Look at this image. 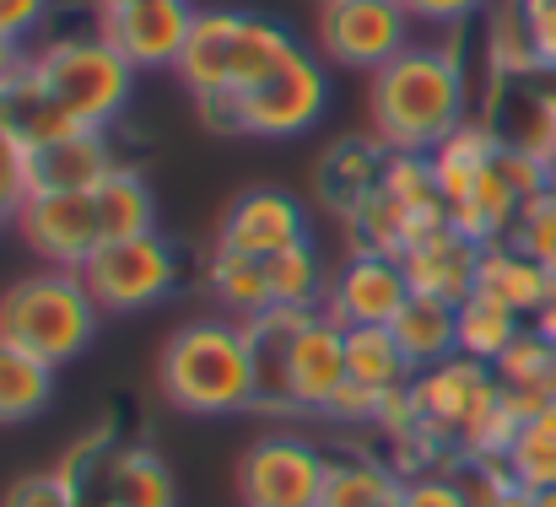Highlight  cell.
Masks as SVG:
<instances>
[{"instance_id":"6da1fadb","label":"cell","mask_w":556,"mask_h":507,"mask_svg":"<svg viewBox=\"0 0 556 507\" xmlns=\"http://www.w3.org/2000/svg\"><path fill=\"white\" fill-rule=\"evenodd\" d=\"M470 119V76L459 49L410 43L368 81V125L372 141L389 152H432Z\"/></svg>"},{"instance_id":"7a4b0ae2","label":"cell","mask_w":556,"mask_h":507,"mask_svg":"<svg viewBox=\"0 0 556 507\" xmlns=\"http://www.w3.org/2000/svg\"><path fill=\"white\" fill-rule=\"evenodd\" d=\"M410 405H416V432L432 438L448 459L459 454L503 459L519 432V416L503 400L497 367L476 356H448V362L421 367L410 378Z\"/></svg>"},{"instance_id":"3957f363","label":"cell","mask_w":556,"mask_h":507,"mask_svg":"<svg viewBox=\"0 0 556 507\" xmlns=\"http://www.w3.org/2000/svg\"><path fill=\"white\" fill-rule=\"evenodd\" d=\"M163 400L185 416H232L254 405V356L243 319H194L163 345Z\"/></svg>"},{"instance_id":"277c9868","label":"cell","mask_w":556,"mask_h":507,"mask_svg":"<svg viewBox=\"0 0 556 507\" xmlns=\"http://www.w3.org/2000/svg\"><path fill=\"white\" fill-rule=\"evenodd\" d=\"M98 319H103V308L92 303L81 270L43 265L0 292V335L43 356L49 367H65L71 356H81L87 340L98 335Z\"/></svg>"},{"instance_id":"5b68a950","label":"cell","mask_w":556,"mask_h":507,"mask_svg":"<svg viewBox=\"0 0 556 507\" xmlns=\"http://www.w3.org/2000/svg\"><path fill=\"white\" fill-rule=\"evenodd\" d=\"M33 76L43 81V92L81 119L87 130H109L136 92V65L92 27V33H71V38H49L43 49L27 54Z\"/></svg>"},{"instance_id":"8992f818","label":"cell","mask_w":556,"mask_h":507,"mask_svg":"<svg viewBox=\"0 0 556 507\" xmlns=\"http://www.w3.org/2000/svg\"><path fill=\"white\" fill-rule=\"evenodd\" d=\"M205 114L211 130L222 136H260V141H287L319 125V114L330 109V71L298 49L270 81L238 92V98H205L194 103Z\"/></svg>"},{"instance_id":"52a82bcc","label":"cell","mask_w":556,"mask_h":507,"mask_svg":"<svg viewBox=\"0 0 556 507\" xmlns=\"http://www.w3.org/2000/svg\"><path fill=\"white\" fill-rule=\"evenodd\" d=\"M416 43L405 0H319V54L341 71L378 76Z\"/></svg>"},{"instance_id":"ba28073f","label":"cell","mask_w":556,"mask_h":507,"mask_svg":"<svg viewBox=\"0 0 556 507\" xmlns=\"http://www.w3.org/2000/svg\"><path fill=\"white\" fill-rule=\"evenodd\" d=\"M81 281L103 314H141L179 287V249L157 232L125 238V243H98V254L81 265Z\"/></svg>"},{"instance_id":"9c48e42d","label":"cell","mask_w":556,"mask_h":507,"mask_svg":"<svg viewBox=\"0 0 556 507\" xmlns=\"http://www.w3.org/2000/svg\"><path fill=\"white\" fill-rule=\"evenodd\" d=\"M325 476L330 459L308 438L270 432L238 459V497L243 507H319Z\"/></svg>"},{"instance_id":"30bf717a","label":"cell","mask_w":556,"mask_h":507,"mask_svg":"<svg viewBox=\"0 0 556 507\" xmlns=\"http://www.w3.org/2000/svg\"><path fill=\"white\" fill-rule=\"evenodd\" d=\"M410 297V276L394 254H372V249H352L330 281H325V303L319 314H330L341 330H363V325H394V314Z\"/></svg>"},{"instance_id":"8fae6325","label":"cell","mask_w":556,"mask_h":507,"mask_svg":"<svg viewBox=\"0 0 556 507\" xmlns=\"http://www.w3.org/2000/svg\"><path fill=\"white\" fill-rule=\"evenodd\" d=\"M194 5L189 0H141V5H103L98 33L136 65V71H174L185 54Z\"/></svg>"},{"instance_id":"7c38bea8","label":"cell","mask_w":556,"mask_h":507,"mask_svg":"<svg viewBox=\"0 0 556 507\" xmlns=\"http://www.w3.org/2000/svg\"><path fill=\"white\" fill-rule=\"evenodd\" d=\"M16 227H22L27 249L54 270H81L103 243L92 194H27L16 211Z\"/></svg>"},{"instance_id":"4fadbf2b","label":"cell","mask_w":556,"mask_h":507,"mask_svg":"<svg viewBox=\"0 0 556 507\" xmlns=\"http://www.w3.org/2000/svg\"><path fill=\"white\" fill-rule=\"evenodd\" d=\"M216 243L238 254H281L292 243H308V211L287 189H249L227 205Z\"/></svg>"},{"instance_id":"5bb4252c","label":"cell","mask_w":556,"mask_h":507,"mask_svg":"<svg viewBox=\"0 0 556 507\" xmlns=\"http://www.w3.org/2000/svg\"><path fill=\"white\" fill-rule=\"evenodd\" d=\"M308 314L319 308H265L243 319L249 330V356H254V405L276 416H298L292 405V340L303 335Z\"/></svg>"},{"instance_id":"9a60e30c","label":"cell","mask_w":556,"mask_h":507,"mask_svg":"<svg viewBox=\"0 0 556 507\" xmlns=\"http://www.w3.org/2000/svg\"><path fill=\"white\" fill-rule=\"evenodd\" d=\"M346 389V330L330 314H308L303 335L292 340V405L298 416H325Z\"/></svg>"},{"instance_id":"2e32d148","label":"cell","mask_w":556,"mask_h":507,"mask_svg":"<svg viewBox=\"0 0 556 507\" xmlns=\"http://www.w3.org/2000/svg\"><path fill=\"white\" fill-rule=\"evenodd\" d=\"M119 168L109 152V130H76L54 147L27 152V178L33 194H92L109 173Z\"/></svg>"},{"instance_id":"e0dca14e","label":"cell","mask_w":556,"mask_h":507,"mask_svg":"<svg viewBox=\"0 0 556 507\" xmlns=\"http://www.w3.org/2000/svg\"><path fill=\"white\" fill-rule=\"evenodd\" d=\"M400 265L410 276V292H427V297H443V303H465L476 292L481 243L465 238L459 227H443V232L421 238L416 249H405Z\"/></svg>"},{"instance_id":"ac0fdd59","label":"cell","mask_w":556,"mask_h":507,"mask_svg":"<svg viewBox=\"0 0 556 507\" xmlns=\"http://www.w3.org/2000/svg\"><path fill=\"white\" fill-rule=\"evenodd\" d=\"M292 54H298V38H292L287 22L260 16V11H238L232 16V54H227V92L222 98H238V92L270 81Z\"/></svg>"},{"instance_id":"d6986e66","label":"cell","mask_w":556,"mask_h":507,"mask_svg":"<svg viewBox=\"0 0 556 507\" xmlns=\"http://www.w3.org/2000/svg\"><path fill=\"white\" fill-rule=\"evenodd\" d=\"M0 130H5V136H16L27 152H38V147H54V141H65V136L87 130V125H81V119H71V114L43 92V81L33 76V65H22L16 76H5V81H0Z\"/></svg>"},{"instance_id":"ffe728a7","label":"cell","mask_w":556,"mask_h":507,"mask_svg":"<svg viewBox=\"0 0 556 507\" xmlns=\"http://www.w3.org/2000/svg\"><path fill=\"white\" fill-rule=\"evenodd\" d=\"M174 503H179V492H174L168 465L152 448H141V443L114 448L103 476H98V486H92V497H87V507H174Z\"/></svg>"},{"instance_id":"44dd1931","label":"cell","mask_w":556,"mask_h":507,"mask_svg":"<svg viewBox=\"0 0 556 507\" xmlns=\"http://www.w3.org/2000/svg\"><path fill=\"white\" fill-rule=\"evenodd\" d=\"M552 287H556L552 270H546L541 259H530L525 249H514L508 238L481 249V265H476V292H486V297L508 303L514 314L535 319V314H541V303L552 297Z\"/></svg>"},{"instance_id":"7402d4cb","label":"cell","mask_w":556,"mask_h":507,"mask_svg":"<svg viewBox=\"0 0 556 507\" xmlns=\"http://www.w3.org/2000/svg\"><path fill=\"white\" fill-rule=\"evenodd\" d=\"M383 157H389V147H378L372 136H346V141H336L330 152H325V163H319V205L325 211H336V216H352L363 200H368L372 189H378V173H383Z\"/></svg>"},{"instance_id":"603a6c76","label":"cell","mask_w":556,"mask_h":507,"mask_svg":"<svg viewBox=\"0 0 556 507\" xmlns=\"http://www.w3.org/2000/svg\"><path fill=\"white\" fill-rule=\"evenodd\" d=\"M232 16L238 11H194L185 38V54H179V81L189 87L194 103L205 98H222L227 92V54H232Z\"/></svg>"},{"instance_id":"cb8c5ba5","label":"cell","mask_w":556,"mask_h":507,"mask_svg":"<svg viewBox=\"0 0 556 507\" xmlns=\"http://www.w3.org/2000/svg\"><path fill=\"white\" fill-rule=\"evenodd\" d=\"M497 152H503V141H497V130L486 119H465L454 136H443L427 152L432 157V178H438V194L448 200V211L476 189V178L497 163Z\"/></svg>"},{"instance_id":"d4e9b609","label":"cell","mask_w":556,"mask_h":507,"mask_svg":"<svg viewBox=\"0 0 556 507\" xmlns=\"http://www.w3.org/2000/svg\"><path fill=\"white\" fill-rule=\"evenodd\" d=\"M389 330H394V340L405 345L410 367L421 372V367H432V362L459 356V303H443V297L410 292Z\"/></svg>"},{"instance_id":"484cf974","label":"cell","mask_w":556,"mask_h":507,"mask_svg":"<svg viewBox=\"0 0 556 507\" xmlns=\"http://www.w3.org/2000/svg\"><path fill=\"white\" fill-rule=\"evenodd\" d=\"M92 216H98V238L103 243H125V238H147L157 232V200H152V183L136 168L109 173L98 189H92Z\"/></svg>"},{"instance_id":"4316f807","label":"cell","mask_w":556,"mask_h":507,"mask_svg":"<svg viewBox=\"0 0 556 507\" xmlns=\"http://www.w3.org/2000/svg\"><path fill=\"white\" fill-rule=\"evenodd\" d=\"M54 400V367L0 335V427H22L43 416Z\"/></svg>"},{"instance_id":"83f0119b","label":"cell","mask_w":556,"mask_h":507,"mask_svg":"<svg viewBox=\"0 0 556 507\" xmlns=\"http://www.w3.org/2000/svg\"><path fill=\"white\" fill-rule=\"evenodd\" d=\"M346 378L372 394H394V389H410L416 367L389 325H363V330H346Z\"/></svg>"},{"instance_id":"f1b7e54d","label":"cell","mask_w":556,"mask_h":507,"mask_svg":"<svg viewBox=\"0 0 556 507\" xmlns=\"http://www.w3.org/2000/svg\"><path fill=\"white\" fill-rule=\"evenodd\" d=\"M205 287L232 319H254L270 308V281H265V254H238V249H211L205 259Z\"/></svg>"},{"instance_id":"f546056e","label":"cell","mask_w":556,"mask_h":507,"mask_svg":"<svg viewBox=\"0 0 556 507\" xmlns=\"http://www.w3.org/2000/svg\"><path fill=\"white\" fill-rule=\"evenodd\" d=\"M519 205H525V200L514 194V183H508V178L497 173V163H492V168L476 178V189H470L448 216H454V227H459L465 238H476V243L486 249V243H503V238L514 232Z\"/></svg>"},{"instance_id":"4dcf8cb0","label":"cell","mask_w":556,"mask_h":507,"mask_svg":"<svg viewBox=\"0 0 556 507\" xmlns=\"http://www.w3.org/2000/svg\"><path fill=\"white\" fill-rule=\"evenodd\" d=\"M530 319L525 314H514L508 303H497V297H486V292H470L465 303H459V356H476V362H492L497 367V356L519 340Z\"/></svg>"},{"instance_id":"1f68e13d","label":"cell","mask_w":556,"mask_h":507,"mask_svg":"<svg viewBox=\"0 0 556 507\" xmlns=\"http://www.w3.org/2000/svg\"><path fill=\"white\" fill-rule=\"evenodd\" d=\"M400 492H405V481L394 476V465L357 454V459H330L319 507H389Z\"/></svg>"},{"instance_id":"d6a6232c","label":"cell","mask_w":556,"mask_h":507,"mask_svg":"<svg viewBox=\"0 0 556 507\" xmlns=\"http://www.w3.org/2000/svg\"><path fill=\"white\" fill-rule=\"evenodd\" d=\"M503 465H508V476H514L525 492L556 486V400H546V405L514 432Z\"/></svg>"},{"instance_id":"836d02e7","label":"cell","mask_w":556,"mask_h":507,"mask_svg":"<svg viewBox=\"0 0 556 507\" xmlns=\"http://www.w3.org/2000/svg\"><path fill=\"white\" fill-rule=\"evenodd\" d=\"M265 281H270V308H319L330 276L314 243H292L281 254H265Z\"/></svg>"},{"instance_id":"e575fe53","label":"cell","mask_w":556,"mask_h":507,"mask_svg":"<svg viewBox=\"0 0 556 507\" xmlns=\"http://www.w3.org/2000/svg\"><path fill=\"white\" fill-rule=\"evenodd\" d=\"M497 378H503V389L556 400V340H546L535 325H525L519 340L497 356Z\"/></svg>"},{"instance_id":"d590c367","label":"cell","mask_w":556,"mask_h":507,"mask_svg":"<svg viewBox=\"0 0 556 507\" xmlns=\"http://www.w3.org/2000/svg\"><path fill=\"white\" fill-rule=\"evenodd\" d=\"M508 243L525 249L530 259H541V265L556 276V183L546 194H530V200L519 205V221H514Z\"/></svg>"},{"instance_id":"8d00e7d4","label":"cell","mask_w":556,"mask_h":507,"mask_svg":"<svg viewBox=\"0 0 556 507\" xmlns=\"http://www.w3.org/2000/svg\"><path fill=\"white\" fill-rule=\"evenodd\" d=\"M514 11L525 22L535 71H556V0H514Z\"/></svg>"},{"instance_id":"74e56055","label":"cell","mask_w":556,"mask_h":507,"mask_svg":"<svg viewBox=\"0 0 556 507\" xmlns=\"http://www.w3.org/2000/svg\"><path fill=\"white\" fill-rule=\"evenodd\" d=\"M27 194H33V178H27V147H22L16 136L0 130V211L16 216Z\"/></svg>"},{"instance_id":"f35d334b","label":"cell","mask_w":556,"mask_h":507,"mask_svg":"<svg viewBox=\"0 0 556 507\" xmlns=\"http://www.w3.org/2000/svg\"><path fill=\"white\" fill-rule=\"evenodd\" d=\"M0 507H81V503H76V492H71L54 470H43V476H22V481L0 497Z\"/></svg>"},{"instance_id":"ab89813d","label":"cell","mask_w":556,"mask_h":507,"mask_svg":"<svg viewBox=\"0 0 556 507\" xmlns=\"http://www.w3.org/2000/svg\"><path fill=\"white\" fill-rule=\"evenodd\" d=\"M405 507H470V497L459 492V481L448 470H427V476H410L405 492H400Z\"/></svg>"},{"instance_id":"60d3db41","label":"cell","mask_w":556,"mask_h":507,"mask_svg":"<svg viewBox=\"0 0 556 507\" xmlns=\"http://www.w3.org/2000/svg\"><path fill=\"white\" fill-rule=\"evenodd\" d=\"M492 0H405V11L416 16V27H459L470 16H481Z\"/></svg>"},{"instance_id":"b9f144b4","label":"cell","mask_w":556,"mask_h":507,"mask_svg":"<svg viewBox=\"0 0 556 507\" xmlns=\"http://www.w3.org/2000/svg\"><path fill=\"white\" fill-rule=\"evenodd\" d=\"M49 11H54V0H0V33L27 43L49 22Z\"/></svg>"},{"instance_id":"7bdbcfd3","label":"cell","mask_w":556,"mask_h":507,"mask_svg":"<svg viewBox=\"0 0 556 507\" xmlns=\"http://www.w3.org/2000/svg\"><path fill=\"white\" fill-rule=\"evenodd\" d=\"M22 65H27V54H22V43L0 33V81H5V76H16Z\"/></svg>"},{"instance_id":"ee69618b","label":"cell","mask_w":556,"mask_h":507,"mask_svg":"<svg viewBox=\"0 0 556 507\" xmlns=\"http://www.w3.org/2000/svg\"><path fill=\"white\" fill-rule=\"evenodd\" d=\"M530 325H535V330H541V335H546V340H556V287H552V297L541 303V314H535Z\"/></svg>"},{"instance_id":"f6af8a7d","label":"cell","mask_w":556,"mask_h":507,"mask_svg":"<svg viewBox=\"0 0 556 507\" xmlns=\"http://www.w3.org/2000/svg\"><path fill=\"white\" fill-rule=\"evenodd\" d=\"M492 507H541V497H535V492H525V486H508Z\"/></svg>"},{"instance_id":"bcb514c9","label":"cell","mask_w":556,"mask_h":507,"mask_svg":"<svg viewBox=\"0 0 556 507\" xmlns=\"http://www.w3.org/2000/svg\"><path fill=\"white\" fill-rule=\"evenodd\" d=\"M541 497V507H556V486H546V492H535Z\"/></svg>"},{"instance_id":"7dc6e473","label":"cell","mask_w":556,"mask_h":507,"mask_svg":"<svg viewBox=\"0 0 556 507\" xmlns=\"http://www.w3.org/2000/svg\"><path fill=\"white\" fill-rule=\"evenodd\" d=\"M103 5H141V0H98V11H103Z\"/></svg>"},{"instance_id":"c3c4849f","label":"cell","mask_w":556,"mask_h":507,"mask_svg":"<svg viewBox=\"0 0 556 507\" xmlns=\"http://www.w3.org/2000/svg\"><path fill=\"white\" fill-rule=\"evenodd\" d=\"M389 507H405V503H400V497H394V503H389Z\"/></svg>"},{"instance_id":"681fc988","label":"cell","mask_w":556,"mask_h":507,"mask_svg":"<svg viewBox=\"0 0 556 507\" xmlns=\"http://www.w3.org/2000/svg\"><path fill=\"white\" fill-rule=\"evenodd\" d=\"M0 221H5V211H0Z\"/></svg>"}]
</instances>
